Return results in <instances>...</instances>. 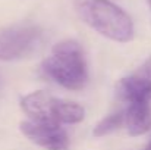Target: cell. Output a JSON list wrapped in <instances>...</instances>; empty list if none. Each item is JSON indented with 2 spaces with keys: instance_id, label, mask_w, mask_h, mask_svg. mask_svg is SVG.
Returning a JSON list of instances; mask_svg holds the SVG:
<instances>
[{
  "instance_id": "1",
  "label": "cell",
  "mask_w": 151,
  "mask_h": 150,
  "mask_svg": "<svg viewBox=\"0 0 151 150\" xmlns=\"http://www.w3.org/2000/svg\"><path fill=\"white\" fill-rule=\"evenodd\" d=\"M76 15L84 24L117 43L134 38V22L131 16L110 0H75Z\"/></svg>"
},
{
  "instance_id": "2",
  "label": "cell",
  "mask_w": 151,
  "mask_h": 150,
  "mask_svg": "<svg viewBox=\"0 0 151 150\" xmlns=\"http://www.w3.org/2000/svg\"><path fill=\"white\" fill-rule=\"evenodd\" d=\"M41 72L65 88H84L88 81V69L81 44L75 40L54 44L51 54L41 63Z\"/></svg>"
},
{
  "instance_id": "3",
  "label": "cell",
  "mask_w": 151,
  "mask_h": 150,
  "mask_svg": "<svg viewBox=\"0 0 151 150\" xmlns=\"http://www.w3.org/2000/svg\"><path fill=\"white\" fill-rule=\"evenodd\" d=\"M44 33L34 24L12 25L0 33V60L10 62L32 56L43 44Z\"/></svg>"
},
{
  "instance_id": "4",
  "label": "cell",
  "mask_w": 151,
  "mask_h": 150,
  "mask_svg": "<svg viewBox=\"0 0 151 150\" xmlns=\"http://www.w3.org/2000/svg\"><path fill=\"white\" fill-rule=\"evenodd\" d=\"M22 134L40 147L47 150H68L69 138L60 124L43 121H24L19 125Z\"/></svg>"
},
{
  "instance_id": "5",
  "label": "cell",
  "mask_w": 151,
  "mask_h": 150,
  "mask_svg": "<svg viewBox=\"0 0 151 150\" xmlns=\"http://www.w3.org/2000/svg\"><path fill=\"white\" fill-rule=\"evenodd\" d=\"M117 93L129 103H150L151 100V56L132 74L117 83Z\"/></svg>"
},
{
  "instance_id": "6",
  "label": "cell",
  "mask_w": 151,
  "mask_h": 150,
  "mask_svg": "<svg viewBox=\"0 0 151 150\" xmlns=\"http://www.w3.org/2000/svg\"><path fill=\"white\" fill-rule=\"evenodd\" d=\"M57 97L51 94L37 90L29 93L21 99L22 110L31 116L32 121H43V122H56V107H57Z\"/></svg>"
},
{
  "instance_id": "7",
  "label": "cell",
  "mask_w": 151,
  "mask_h": 150,
  "mask_svg": "<svg viewBox=\"0 0 151 150\" xmlns=\"http://www.w3.org/2000/svg\"><path fill=\"white\" fill-rule=\"evenodd\" d=\"M123 124L129 136H142L151 130V107L148 103H129L123 112Z\"/></svg>"
},
{
  "instance_id": "8",
  "label": "cell",
  "mask_w": 151,
  "mask_h": 150,
  "mask_svg": "<svg viewBox=\"0 0 151 150\" xmlns=\"http://www.w3.org/2000/svg\"><path fill=\"white\" fill-rule=\"evenodd\" d=\"M123 125V112H114L110 113L109 116H106L103 121H100L93 131L94 137H104L113 131H116L117 128H120Z\"/></svg>"
},
{
  "instance_id": "9",
  "label": "cell",
  "mask_w": 151,
  "mask_h": 150,
  "mask_svg": "<svg viewBox=\"0 0 151 150\" xmlns=\"http://www.w3.org/2000/svg\"><path fill=\"white\" fill-rule=\"evenodd\" d=\"M145 150H151V141H150V144H148V146L145 147Z\"/></svg>"
},
{
  "instance_id": "10",
  "label": "cell",
  "mask_w": 151,
  "mask_h": 150,
  "mask_svg": "<svg viewBox=\"0 0 151 150\" xmlns=\"http://www.w3.org/2000/svg\"><path fill=\"white\" fill-rule=\"evenodd\" d=\"M148 4H150V7H151V0H148Z\"/></svg>"
}]
</instances>
